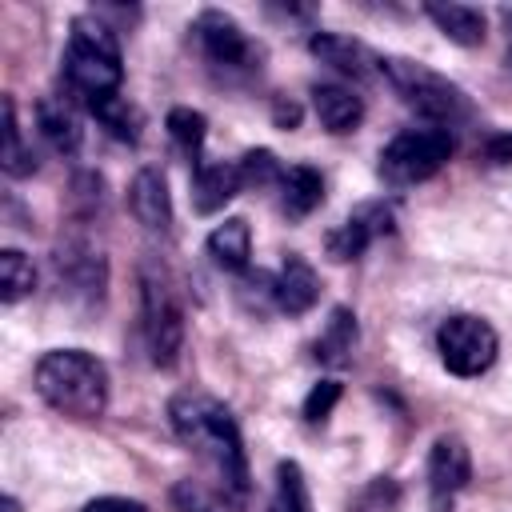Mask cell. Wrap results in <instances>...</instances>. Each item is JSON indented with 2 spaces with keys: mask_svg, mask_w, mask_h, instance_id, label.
I'll use <instances>...</instances> for the list:
<instances>
[{
  "mask_svg": "<svg viewBox=\"0 0 512 512\" xmlns=\"http://www.w3.org/2000/svg\"><path fill=\"white\" fill-rule=\"evenodd\" d=\"M32 288H36V268H32V260H28L24 252H16V248H4V252H0V300H4V304H16V300H24Z\"/></svg>",
  "mask_w": 512,
  "mask_h": 512,
  "instance_id": "obj_23",
  "label": "cell"
},
{
  "mask_svg": "<svg viewBox=\"0 0 512 512\" xmlns=\"http://www.w3.org/2000/svg\"><path fill=\"white\" fill-rule=\"evenodd\" d=\"M168 136L176 140V148L184 152V156H200V148H204V136H208V120H204V112H196V108H172L168 112Z\"/></svg>",
  "mask_w": 512,
  "mask_h": 512,
  "instance_id": "obj_24",
  "label": "cell"
},
{
  "mask_svg": "<svg viewBox=\"0 0 512 512\" xmlns=\"http://www.w3.org/2000/svg\"><path fill=\"white\" fill-rule=\"evenodd\" d=\"M452 156V136L440 124L428 128H404L400 136L388 140V148L380 152V176L392 188H408L420 184L428 176H436Z\"/></svg>",
  "mask_w": 512,
  "mask_h": 512,
  "instance_id": "obj_5",
  "label": "cell"
},
{
  "mask_svg": "<svg viewBox=\"0 0 512 512\" xmlns=\"http://www.w3.org/2000/svg\"><path fill=\"white\" fill-rule=\"evenodd\" d=\"M140 304H144L148 356H152V364L172 368L184 348V312H180V300H176L168 276L156 272L152 264H144V272H140Z\"/></svg>",
  "mask_w": 512,
  "mask_h": 512,
  "instance_id": "obj_6",
  "label": "cell"
},
{
  "mask_svg": "<svg viewBox=\"0 0 512 512\" xmlns=\"http://www.w3.org/2000/svg\"><path fill=\"white\" fill-rule=\"evenodd\" d=\"M472 476V456L464 448L460 436H440L428 452V492L436 500V508H444Z\"/></svg>",
  "mask_w": 512,
  "mask_h": 512,
  "instance_id": "obj_9",
  "label": "cell"
},
{
  "mask_svg": "<svg viewBox=\"0 0 512 512\" xmlns=\"http://www.w3.org/2000/svg\"><path fill=\"white\" fill-rule=\"evenodd\" d=\"M128 208L152 232H168L172 228V196H168V180H164L160 168H140L132 176V184H128Z\"/></svg>",
  "mask_w": 512,
  "mask_h": 512,
  "instance_id": "obj_11",
  "label": "cell"
},
{
  "mask_svg": "<svg viewBox=\"0 0 512 512\" xmlns=\"http://www.w3.org/2000/svg\"><path fill=\"white\" fill-rule=\"evenodd\" d=\"M36 392L72 420H96L108 408V368L84 348H52L36 364Z\"/></svg>",
  "mask_w": 512,
  "mask_h": 512,
  "instance_id": "obj_2",
  "label": "cell"
},
{
  "mask_svg": "<svg viewBox=\"0 0 512 512\" xmlns=\"http://www.w3.org/2000/svg\"><path fill=\"white\" fill-rule=\"evenodd\" d=\"M192 32H196V40H200L208 64L224 68L228 76H232V72H252V68H260V64H256V60H260L256 44L248 40V32H244L228 12H216V8L200 12Z\"/></svg>",
  "mask_w": 512,
  "mask_h": 512,
  "instance_id": "obj_8",
  "label": "cell"
},
{
  "mask_svg": "<svg viewBox=\"0 0 512 512\" xmlns=\"http://www.w3.org/2000/svg\"><path fill=\"white\" fill-rule=\"evenodd\" d=\"M324 200V180L312 164H292L284 168V180H280V208L288 220H304L316 204Z\"/></svg>",
  "mask_w": 512,
  "mask_h": 512,
  "instance_id": "obj_18",
  "label": "cell"
},
{
  "mask_svg": "<svg viewBox=\"0 0 512 512\" xmlns=\"http://www.w3.org/2000/svg\"><path fill=\"white\" fill-rule=\"evenodd\" d=\"M80 512H148V508L128 496H100V500H88Z\"/></svg>",
  "mask_w": 512,
  "mask_h": 512,
  "instance_id": "obj_29",
  "label": "cell"
},
{
  "mask_svg": "<svg viewBox=\"0 0 512 512\" xmlns=\"http://www.w3.org/2000/svg\"><path fill=\"white\" fill-rule=\"evenodd\" d=\"M296 120H300V108L292 100H276V124L280 128H296Z\"/></svg>",
  "mask_w": 512,
  "mask_h": 512,
  "instance_id": "obj_31",
  "label": "cell"
},
{
  "mask_svg": "<svg viewBox=\"0 0 512 512\" xmlns=\"http://www.w3.org/2000/svg\"><path fill=\"white\" fill-rule=\"evenodd\" d=\"M392 228V212L384 204H360L332 236H328V252L332 260H356L376 236H384Z\"/></svg>",
  "mask_w": 512,
  "mask_h": 512,
  "instance_id": "obj_10",
  "label": "cell"
},
{
  "mask_svg": "<svg viewBox=\"0 0 512 512\" xmlns=\"http://www.w3.org/2000/svg\"><path fill=\"white\" fill-rule=\"evenodd\" d=\"M88 108H92V116H96V120H100L116 140H128V144H136V140H140L144 116H140V108H136V104H128L120 92H116V96H104V100H92Z\"/></svg>",
  "mask_w": 512,
  "mask_h": 512,
  "instance_id": "obj_21",
  "label": "cell"
},
{
  "mask_svg": "<svg viewBox=\"0 0 512 512\" xmlns=\"http://www.w3.org/2000/svg\"><path fill=\"white\" fill-rule=\"evenodd\" d=\"M312 108L328 132H352L364 120V100L352 88L340 84H316L312 88Z\"/></svg>",
  "mask_w": 512,
  "mask_h": 512,
  "instance_id": "obj_16",
  "label": "cell"
},
{
  "mask_svg": "<svg viewBox=\"0 0 512 512\" xmlns=\"http://www.w3.org/2000/svg\"><path fill=\"white\" fill-rule=\"evenodd\" d=\"M240 180H244V188H280V180H284V168H280V160L268 152V148H252V152H244L240 160Z\"/></svg>",
  "mask_w": 512,
  "mask_h": 512,
  "instance_id": "obj_26",
  "label": "cell"
},
{
  "mask_svg": "<svg viewBox=\"0 0 512 512\" xmlns=\"http://www.w3.org/2000/svg\"><path fill=\"white\" fill-rule=\"evenodd\" d=\"M0 512H20V504H16V496H4V500H0Z\"/></svg>",
  "mask_w": 512,
  "mask_h": 512,
  "instance_id": "obj_32",
  "label": "cell"
},
{
  "mask_svg": "<svg viewBox=\"0 0 512 512\" xmlns=\"http://www.w3.org/2000/svg\"><path fill=\"white\" fill-rule=\"evenodd\" d=\"M0 160H4L8 176H28L36 168V156L20 144V124H16V100L12 96H4V152H0Z\"/></svg>",
  "mask_w": 512,
  "mask_h": 512,
  "instance_id": "obj_25",
  "label": "cell"
},
{
  "mask_svg": "<svg viewBox=\"0 0 512 512\" xmlns=\"http://www.w3.org/2000/svg\"><path fill=\"white\" fill-rule=\"evenodd\" d=\"M172 500L180 504V512H232L220 488H208L200 480H180L172 488Z\"/></svg>",
  "mask_w": 512,
  "mask_h": 512,
  "instance_id": "obj_27",
  "label": "cell"
},
{
  "mask_svg": "<svg viewBox=\"0 0 512 512\" xmlns=\"http://www.w3.org/2000/svg\"><path fill=\"white\" fill-rule=\"evenodd\" d=\"M308 48H312L316 60L332 64L336 72H344V76H352V80H364V76L372 72V64H380L360 40L340 36V32H316V36L308 40Z\"/></svg>",
  "mask_w": 512,
  "mask_h": 512,
  "instance_id": "obj_14",
  "label": "cell"
},
{
  "mask_svg": "<svg viewBox=\"0 0 512 512\" xmlns=\"http://www.w3.org/2000/svg\"><path fill=\"white\" fill-rule=\"evenodd\" d=\"M484 156H488L492 164H508V160H512V136H492V140L484 144Z\"/></svg>",
  "mask_w": 512,
  "mask_h": 512,
  "instance_id": "obj_30",
  "label": "cell"
},
{
  "mask_svg": "<svg viewBox=\"0 0 512 512\" xmlns=\"http://www.w3.org/2000/svg\"><path fill=\"white\" fill-rule=\"evenodd\" d=\"M36 124H40V136L56 152H76L80 148V116L64 96H44L36 104Z\"/></svg>",
  "mask_w": 512,
  "mask_h": 512,
  "instance_id": "obj_17",
  "label": "cell"
},
{
  "mask_svg": "<svg viewBox=\"0 0 512 512\" xmlns=\"http://www.w3.org/2000/svg\"><path fill=\"white\" fill-rule=\"evenodd\" d=\"M424 12H428V20L452 40V44H460V48H476V44H484V12L480 8H472V4H440V0H432V4H424Z\"/></svg>",
  "mask_w": 512,
  "mask_h": 512,
  "instance_id": "obj_15",
  "label": "cell"
},
{
  "mask_svg": "<svg viewBox=\"0 0 512 512\" xmlns=\"http://www.w3.org/2000/svg\"><path fill=\"white\" fill-rule=\"evenodd\" d=\"M268 512H312L308 500V484L296 460H280L276 464V492H272V508Z\"/></svg>",
  "mask_w": 512,
  "mask_h": 512,
  "instance_id": "obj_22",
  "label": "cell"
},
{
  "mask_svg": "<svg viewBox=\"0 0 512 512\" xmlns=\"http://www.w3.org/2000/svg\"><path fill=\"white\" fill-rule=\"evenodd\" d=\"M352 348H356V316L352 308H332L324 332L316 336V360L340 368L352 360Z\"/></svg>",
  "mask_w": 512,
  "mask_h": 512,
  "instance_id": "obj_20",
  "label": "cell"
},
{
  "mask_svg": "<svg viewBox=\"0 0 512 512\" xmlns=\"http://www.w3.org/2000/svg\"><path fill=\"white\" fill-rule=\"evenodd\" d=\"M336 400H340V380H320V384H312V392L304 396V420H308V424H324V420L332 416Z\"/></svg>",
  "mask_w": 512,
  "mask_h": 512,
  "instance_id": "obj_28",
  "label": "cell"
},
{
  "mask_svg": "<svg viewBox=\"0 0 512 512\" xmlns=\"http://www.w3.org/2000/svg\"><path fill=\"white\" fill-rule=\"evenodd\" d=\"M384 72V80L396 88V96L416 108L420 116H428L432 124L448 128L456 120H464L472 108H468V96L460 84H452L448 76H440L436 68L420 64V60H408V56H380L376 64Z\"/></svg>",
  "mask_w": 512,
  "mask_h": 512,
  "instance_id": "obj_4",
  "label": "cell"
},
{
  "mask_svg": "<svg viewBox=\"0 0 512 512\" xmlns=\"http://www.w3.org/2000/svg\"><path fill=\"white\" fill-rule=\"evenodd\" d=\"M168 416H172L176 436L200 460L212 464L220 492L232 496L236 504H244L248 500V460H244V440H240L232 412L204 392H180L172 400Z\"/></svg>",
  "mask_w": 512,
  "mask_h": 512,
  "instance_id": "obj_1",
  "label": "cell"
},
{
  "mask_svg": "<svg viewBox=\"0 0 512 512\" xmlns=\"http://www.w3.org/2000/svg\"><path fill=\"white\" fill-rule=\"evenodd\" d=\"M436 348H440V360L452 376H480V372L492 368V360L500 352V340H496V328L488 320L456 312L440 324Z\"/></svg>",
  "mask_w": 512,
  "mask_h": 512,
  "instance_id": "obj_7",
  "label": "cell"
},
{
  "mask_svg": "<svg viewBox=\"0 0 512 512\" xmlns=\"http://www.w3.org/2000/svg\"><path fill=\"white\" fill-rule=\"evenodd\" d=\"M64 80L76 96H84V104L120 92V80H124L120 44H116V32L100 24L96 16L72 20L68 52H64Z\"/></svg>",
  "mask_w": 512,
  "mask_h": 512,
  "instance_id": "obj_3",
  "label": "cell"
},
{
  "mask_svg": "<svg viewBox=\"0 0 512 512\" xmlns=\"http://www.w3.org/2000/svg\"><path fill=\"white\" fill-rule=\"evenodd\" d=\"M504 20H508V28H512V8H504Z\"/></svg>",
  "mask_w": 512,
  "mask_h": 512,
  "instance_id": "obj_33",
  "label": "cell"
},
{
  "mask_svg": "<svg viewBox=\"0 0 512 512\" xmlns=\"http://www.w3.org/2000/svg\"><path fill=\"white\" fill-rule=\"evenodd\" d=\"M316 300H320V276L304 256L292 252L276 276V308L288 316H304Z\"/></svg>",
  "mask_w": 512,
  "mask_h": 512,
  "instance_id": "obj_12",
  "label": "cell"
},
{
  "mask_svg": "<svg viewBox=\"0 0 512 512\" xmlns=\"http://www.w3.org/2000/svg\"><path fill=\"white\" fill-rule=\"evenodd\" d=\"M240 188H244L240 164H232V160L196 164V176H192V204H196V212L208 216V212H220Z\"/></svg>",
  "mask_w": 512,
  "mask_h": 512,
  "instance_id": "obj_13",
  "label": "cell"
},
{
  "mask_svg": "<svg viewBox=\"0 0 512 512\" xmlns=\"http://www.w3.org/2000/svg\"><path fill=\"white\" fill-rule=\"evenodd\" d=\"M208 256L224 268V272H244L248 256H252V228L240 216H228L224 224H216L208 232Z\"/></svg>",
  "mask_w": 512,
  "mask_h": 512,
  "instance_id": "obj_19",
  "label": "cell"
}]
</instances>
